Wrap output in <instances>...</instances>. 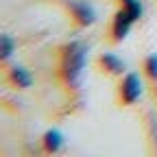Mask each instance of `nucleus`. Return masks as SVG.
<instances>
[{
    "label": "nucleus",
    "mask_w": 157,
    "mask_h": 157,
    "mask_svg": "<svg viewBox=\"0 0 157 157\" xmlns=\"http://www.w3.org/2000/svg\"><path fill=\"white\" fill-rule=\"evenodd\" d=\"M87 63V46L83 42H70L61 50V78L70 90L78 87L81 74Z\"/></svg>",
    "instance_id": "1"
},
{
    "label": "nucleus",
    "mask_w": 157,
    "mask_h": 157,
    "mask_svg": "<svg viewBox=\"0 0 157 157\" xmlns=\"http://www.w3.org/2000/svg\"><path fill=\"white\" fill-rule=\"evenodd\" d=\"M144 92V85H142V78L137 72H127L122 83H120V101L122 105H133L140 101V96Z\"/></svg>",
    "instance_id": "2"
},
{
    "label": "nucleus",
    "mask_w": 157,
    "mask_h": 157,
    "mask_svg": "<svg viewBox=\"0 0 157 157\" xmlns=\"http://www.w3.org/2000/svg\"><path fill=\"white\" fill-rule=\"evenodd\" d=\"M68 9L74 17V22L78 26H90L94 24L96 20V11L90 2H85V0H68Z\"/></svg>",
    "instance_id": "3"
},
{
    "label": "nucleus",
    "mask_w": 157,
    "mask_h": 157,
    "mask_svg": "<svg viewBox=\"0 0 157 157\" xmlns=\"http://www.w3.org/2000/svg\"><path fill=\"white\" fill-rule=\"evenodd\" d=\"M131 26H133L131 15L120 7L116 11V15H113V22H111V35H113V39H116V42H122V39L129 35Z\"/></svg>",
    "instance_id": "4"
},
{
    "label": "nucleus",
    "mask_w": 157,
    "mask_h": 157,
    "mask_svg": "<svg viewBox=\"0 0 157 157\" xmlns=\"http://www.w3.org/2000/svg\"><path fill=\"white\" fill-rule=\"evenodd\" d=\"M101 66H103V70L109 72V74H122V72H124V61H122L120 57L111 55V52H105V55L101 57Z\"/></svg>",
    "instance_id": "5"
},
{
    "label": "nucleus",
    "mask_w": 157,
    "mask_h": 157,
    "mask_svg": "<svg viewBox=\"0 0 157 157\" xmlns=\"http://www.w3.org/2000/svg\"><path fill=\"white\" fill-rule=\"evenodd\" d=\"M9 78H11V83L15 87H20V90H26V87L33 85V78H31L29 70H24V68H11Z\"/></svg>",
    "instance_id": "6"
},
{
    "label": "nucleus",
    "mask_w": 157,
    "mask_h": 157,
    "mask_svg": "<svg viewBox=\"0 0 157 157\" xmlns=\"http://www.w3.org/2000/svg\"><path fill=\"white\" fill-rule=\"evenodd\" d=\"M61 146H63V135L59 133L57 129L46 131V135H44V151L46 153H57Z\"/></svg>",
    "instance_id": "7"
},
{
    "label": "nucleus",
    "mask_w": 157,
    "mask_h": 157,
    "mask_svg": "<svg viewBox=\"0 0 157 157\" xmlns=\"http://www.w3.org/2000/svg\"><path fill=\"white\" fill-rule=\"evenodd\" d=\"M120 7L131 15L133 22H137V20L142 17V13H144V7H142L140 0H120Z\"/></svg>",
    "instance_id": "8"
},
{
    "label": "nucleus",
    "mask_w": 157,
    "mask_h": 157,
    "mask_svg": "<svg viewBox=\"0 0 157 157\" xmlns=\"http://www.w3.org/2000/svg\"><path fill=\"white\" fill-rule=\"evenodd\" d=\"M144 70L151 81H157V55H148L144 61Z\"/></svg>",
    "instance_id": "9"
},
{
    "label": "nucleus",
    "mask_w": 157,
    "mask_h": 157,
    "mask_svg": "<svg viewBox=\"0 0 157 157\" xmlns=\"http://www.w3.org/2000/svg\"><path fill=\"white\" fill-rule=\"evenodd\" d=\"M13 48H15V44H13V39H11V35H2V44H0V52H2V59H9L11 55H13Z\"/></svg>",
    "instance_id": "10"
},
{
    "label": "nucleus",
    "mask_w": 157,
    "mask_h": 157,
    "mask_svg": "<svg viewBox=\"0 0 157 157\" xmlns=\"http://www.w3.org/2000/svg\"><path fill=\"white\" fill-rule=\"evenodd\" d=\"M155 92H157V87H155Z\"/></svg>",
    "instance_id": "11"
}]
</instances>
